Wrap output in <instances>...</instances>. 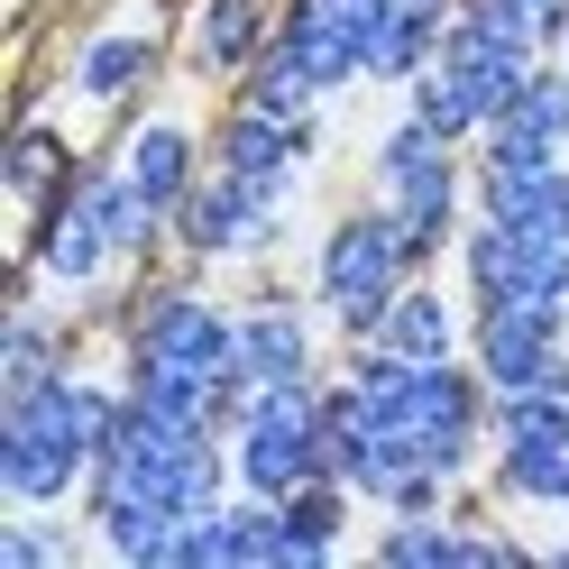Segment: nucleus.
<instances>
[{"label":"nucleus","instance_id":"1","mask_svg":"<svg viewBox=\"0 0 569 569\" xmlns=\"http://www.w3.org/2000/svg\"><path fill=\"white\" fill-rule=\"evenodd\" d=\"M111 413H120V386H101L83 368H56L38 386H0V496L28 515L64 506L92 478Z\"/></svg>","mask_w":569,"mask_h":569},{"label":"nucleus","instance_id":"2","mask_svg":"<svg viewBox=\"0 0 569 569\" xmlns=\"http://www.w3.org/2000/svg\"><path fill=\"white\" fill-rule=\"evenodd\" d=\"M230 487H239L230 432L184 422V413H157V405H138L120 386V413H111V432H101V459H92L83 496H148V506L202 515V506H221Z\"/></svg>","mask_w":569,"mask_h":569},{"label":"nucleus","instance_id":"3","mask_svg":"<svg viewBox=\"0 0 569 569\" xmlns=\"http://www.w3.org/2000/svg\"><path fill=\"white\" fill-rule=\"evenodd\" d=\"M413 276L422 267H413V248H405V230H396L386 202L340 211V221L322 230V248H312V303L340 322V340H377L386 303H396Z\"/></svg>","mask_w":569,"mask_h":569},{"label":"nucleus","instance_id":"4","mask_svg":"<svg viewBox=\"0 0 569 569\" xmlns=\"http://www.w3.org/2000/svg\"><path fill=\"white\" fill-rule=\"evenodd\" d=\"M368 184L377 202L396 211V230L413 248V267H432L441 248L459 239V202H469V174H459V138H441L432 120H396L377 138V157H368Z\"/></svg>","mask_w":569,"mask_h":569},{"label":"nucleus","instance_id":"5","mask_svg":"<svg viewBox=\"0 0 569 569\" xmlns=\"http://www.w3.org/2000/svg\"><path fill=\"white\" fill-rule=\"evenodd\" d=\"M230 469L248 496H295L331 478V432H322V377L303 386H248V413L230 422Z\"/></svg>","mask_w":569,"mask_h":569},{"label":"nucleus","instance_id":"6","mask_svg":"<svg viewBox=\"0 0 569 569\" xmlns=\"http://www.w3.org/2000/svg\"><path fill=\"white\" fill-rule=\"evenodd\" d=\"M276 239H284V193L276 184H248V174H230V166H211L202 184L184 193V211H174V248H184L193 267L267 258Z\"/></svg>","mask_w":569,"mask_h":569},{"label":"nucleus","instance_id":"7","mask_svg":"<svg viewBox=\"0 0 569 569\" xmlns=\"http://www.w3.org/2000/svg\"><path fill=\"white\" fill-rule=\"evenodd\" d=\"M459 284H469V303H560L569 312V239L469 221L459 230Z\"/></svg>","mask_w":569,"mask_h":569},{"label":"nucleus","instance_id":"8","mask_svg":"<svg viewBox=\"0 0 569 569\" xmlns=\"http://www.w3.org/2000/svg\"><path fill=\"white\" fill-rule=\"evenodd\" d=\"M469 359L496 396L506 386H560L569 396V312L560 303H478Z\"/></svg>","mask_w":569,"mask_h":569},{"label":"nucleus","instance_id":"9","mask_svg":"<svg viewBox=\"0 0 569 569\" xmlns=\"http://www.w3.org/2000/svg\"><path fill=\"white\" fill-rule=\"evenodd\" d=\"M111 267H129L120 230H111V211H101V193H92V166H74L64 193L38 211V276L56 284V295H92Z\"/></svg>","mask_w":569,"mask_h":569},{"label":"nucleus","instance_id":"10","mask_svg":"<svg viewBox=\"0 0 569 569\" xmlns=\"http://www.w3.org/2000/svg\"><path fill=\"white\" fill-rule=\"evenodd\" d=\"M377 19H386V0H284V19H276V47L295 56L303 74L322 83V101H331L340 83H368Z\"/></svg>","mask_w":569,"mask_h":569},{"label":"nucleus","instance_id":"11","mask_svg":"<svg viewBox=\"0 0 569 569\" xmlns=\"http://www.w3.org/2000/svg\"><path fill=\"white\" fill-rule=\"evenodd\" d=\"M569 157V64H532L515 101L478 129V166H551Z\"/></svg>","mask_w":569,"mask_h":569},{"label":"nucleus","instance_id":"12","mask_svg":"<svg viewBox=\"0 0 569 569\" xmlns=\"http://www.w3.org/2000/svg\"><path fill=\"white\" fill-rule=\"evenodd\" d=\"M312 148H322V129H312V120L258 111V101H239V111L211 129V166L248 174V184H276V193H295V174L312 166Z\"/></svg>","mask_w":569,"mask_h":569},{"label":"nucleus","instance_id":"13","mask_svg":"<svg viewBox=\"0 0 569 569\" xmlns=\"http://www.w3.org/2000/svg\"><path fill=\"white\" fill-rule=\"evenodd\" d=\"M469 202H478V221H506V230H532V239H569V157H551V166H478Z\"/></svg>","mask_w":569,"mask_h":569},{"label":"nucleus","instance_id":"14","mask_svg":"<svg viewBox=\"0 0 569 569\" xmlns=\"http://www.w3.org/2000/svg\"><path fill=\"white\" fill-rule=\"evenodd\" d=\"M239 377L248 386H303V377H322L312 312L284 303V295H258V303L239 312Z\"/></svg>","mask_w":569,"mask_h":569},{"label":"nucleus","instance_id":"15","mask_svg":"<svg viewBox=\"0 0 569 569\" xmlns=\"http://www.w3.org/2000/svg\"><path fill=\"white\" fill-rule=\"evenodd\" d=\"M120 166H129V184L148 193V202L166 211V221L184 211V193L211 174V166H202V138H193L184 120H166V111H157V120H138V129L120 138Z\"/></svg>","mask_w":569,"mask_h":569},{"label":"nucleus","instance_id":"16","mask_svg":"<svg viewBox=\"0 0 569 569\" xmlns=\"http://www.w3.org/2000/svg\"><path fill=\"white\" fill-rule=\"evenodd\" d=\"M267 38H276L267 0H202L193 28H184V64H193V74H211V83H239L248 64L267 56Z\"/></svg>","mask_w":569,"mask_h":569},{"label":"nucleus","instance_id":"17","mask_svg":"<svg viewBox=\"0 0 569 569\" xmlns=\"http://www.w3.org/2000/svg\"><path fill=\"white\" fill-rule=\"evenodd\" d=\"M83 515H92V542L120 569H174V551H184V515L148 506V496H83Z\"/></svg>","mask_w":569,"mask_h":569},{"label":"nucleus","instance_id":"18","mask_svg":"<svg viewBox=\"0 0 569 569\" xmlns=\"http://www.w3.org/2000/svg\"><path fill=\"white\" fill-rule=\"evenodd\" d=\"M377 560H386V569H459V560H515V542H506V532L441 523V515H386Z\"/></svg>","mask_w":569,"mask_h":569},{"label":"nucleus","instance_id":"19","mask_svg":"<svg viewBox=\"0 0 569 569\" xmlns=\"http://www.w3.org/2000/svg\"><path fill=\"white\" fill-rule=\"evenodd\" d=\"M450 19H459V0H386L377 47H368V83H413L422 64L441 56Z\"/></svg>","mask_w":569,"mask_h":569},{"label":"nucleus","instance_id":"20","mask_svg":"<svg viewBox=\"0 0 569 569\" xmlns=\"http://www.w3.org/2000/svg\"><path fill=\"white\" fill-rule=\"evenodd\" d=\"M276 506H284V569H322L340 551V532H349L359 487H349V478H312L295 496H276Z\"/></svg>","mask_w":569,"mask_h":569},{"label":"nucleus","instance_id":"21","mask_svg":"<svg viewBox=\"0 0 569 569\" xmlns=\"http://www.w3.org/2000/svg\"><path fill=\"white\" fill-rule=\"evenodd\" d=\"M377 340L396 349V359H413V368H432V359H459V312H450V295H441L432 276H413L405 295L386 303Z\"/></svg>","mask_w":569,"mask_h":569},{"label":"nucleus","instance_id":"22","mask_svg":"<svg viewBox=\"0 0 569 569\" xmlns=\"http://www.w3.org/2000/svg\"><path fill=\"white\" fill-rule=\"evenodd\" d=\"M157 38L148 28H101V38L74 56V92L83 101H129V92H148V74H157Z\"/></svg>","mask_w":569,"mask_h":569},{"label":"nucleus","instance_id":"23","mask_svg":"<svg viewBox=\"0 0 569 569\" xmlns=\"http://www.w3.org/2000/svg\"><path fill=\"white\" fill-rule=\"evenodd\" d=\"M487 432L496 450H569V396L560 386H506L487 405Z\"/></svg>","mask_w":569,"mask_h":569},{"label":"nucleus","instance_id":"24","mask_svg":"<svg viewBox=\"0 0 569 569\" xmlns=\"http://www.w3.org/2000/svg\"><path fill=\"white\" fill-rule=\"evenodd\" d=\"M64 174H74V148L47 129V120H28L19 138H10V202H28V211H47L56 193H64Z\"/></svg>","mask_w":569,"mask_h":569},{"label":"nucleus","instance_id":"25","mask_svg":"<svg viewBox=\"0 0 569 569\" xmlns=\"http://www.w3.org/2000/svg\"><path fill=\"white\" fill-rule=\"evenodd\" d=\"M56 368H74V359H64V331L47 322L38 303H19L10 331H0V386H38V377H56Z\"/></svg>","mask_w":569,"mask_h":569},{"label":"nucleus","instance_id":"26","mask_svg":"<svg viewBox=\"0 0 569 569\" xmlns=\"http://www.w3.org/2000/svg\"><path fill=\"white\" fill-rule=\"evenodd\" d=\"M496 496L569 515V450H496Z\"/></svg>","mask_w":569,"mask_h":569},{"label":"nucleus","instance_id":"27","mask_svg":"<svg viewBox=\"0 0 569 569\" xmlns=\"http://www.w3.org/2000/svg\"><path fill=\"white\" fill-rule=\"evenodd\" d=\"M469 10H487V19L506 28L515 47H532V56L569 47V0H469Z\"/></svg>","mask_w":569,"mask_h":569},{"label":"nucleus","instance_id":"28","mask_svg":"<svg viewBox=\"0 0 569 569\" xmlns=\"http://www.w3.org/2000/svg\"><path fill=\"white\" fill-rule=\"evenodd\" d=\"M64 560H74V532H56L28 506H10V523H0V569H64Z\"/></svg>","mask_w":569,"mask_h":569}]
</instances>
